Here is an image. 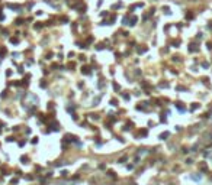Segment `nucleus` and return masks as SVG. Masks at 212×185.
<instances>
[{"instance_id": "nucleus-1", "label": "nucleus", "mask_w": 212, "mask_h": 185, "mask_svg": "<svg viewBox=\"0 0 212 185\" xmlns=\"http://www.w3.org/2000/svg\"><path fill=\"white\" fill-rule=\"evenodd\" d=\"M81 72H84V74H90L89 68H81Z\"/></svg>"}, {"instance_id": "nucleus-2", "label": "nucleus", "mask_w": 212, "mask_h": 185, "mask_svg": "<svg viewBox=\"0 0 212 185\" xmlns=\"http://www.w3.org/2000/svg\"><path fill=\"white\" fill-rule=\"evenodd\" d=\"M176 106H177L180 110H185V109H183V106H182V103H176Z\"/></svg>"}]
</instances>
